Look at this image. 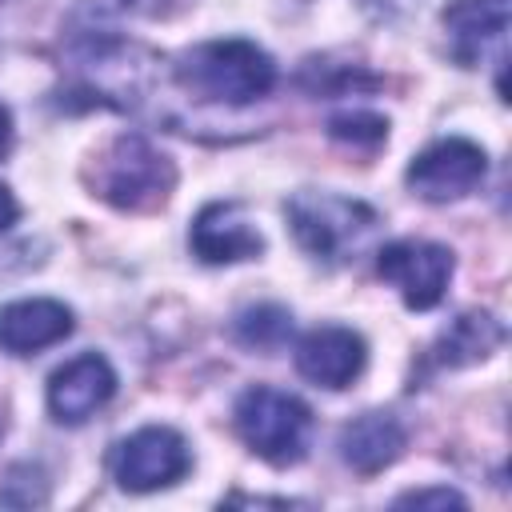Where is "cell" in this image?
<instances>
[{"mask_svg": "<svg viewBox=\"0 0 512 512\" xmlns=\"http://www.w3.org/2000/svg\"><path fill=\"white\" fill-rule=\"evenodd\" d=\"M176 84L208 104L244 108L276 88V60L252 40H204L176 56Z\"/></svg>", "mask_w": 512, "mask_h": 512, "instance_id": "obj_1", "label": "cell"}, {"mask_svg": "<svg viewBox=\"0 0 512 512\" xmlns=\"http://www.w3.org/2000/svg\"><path fill=\"white\" fill-rule=\"evenodd\" d=\"M284 212H288V228L296 244L312 260H324V264L356 260L380 224V216L364 200H348L336 192H296L284 204Z\"/></svg>", "mask_w": 512, "mask_h": 512, "instance_id": "obj_2", "label": "cell"}, {"mask_svg": "<svg viewBox=\"0 0 512 512\" xmlns=\"http://www.w3.org/2000/svg\"><path fill=\"white\" fill-rule=\"evenodd\" d=\"M88 184H92V196L108 200L112 208L144 212L168 200L176 184V168L144 136L124 132L108 148L96 152V164L88 168Z\"/></svg>", "mask_w": 512, "mask_h": 512, "instance_id": "obj_3", "label": "cell"}, {"mask_svg": "<svg viewBox=\"0 0 512 512\" xmlns=\"http://www.w3.org/2000/svg\"><path fill=\"white\" fill-rule=\"evenodd\" d=\"M236 432L240 440L268 464H296L308 452V436H312V412L300 396L268 388V384H252L240 392L236 408H232Z\"/></svg>", "mask_w": 512, "mask_h": 512, "instance_id": "obj_4", "label": "cell"}, {"mask_svg": "<svg viewBox=\"0 0 512 512\" xmlns=\"http://www.w3.org/2000/svg\"><path fill=\"white\" fill-rule=\"evenodd\" d=\"M144 60H148L144 48L112 32H80L68 44L72 84L96 104H116V108L132 104L144 88V72H148Z\"/></svg>", "mask_w": 512, "mask_h": 512, "instance_id": "obj_5", "label": "cell"}, {"mask_svg": "<svg viewBox=\"0 0 512 512\" xmlns=\"http://www.w3.org/2000/svg\"><path fill=\"white\" fill-rule=\"evenodd\" d=\"M192 468L188 440L168 424L136 428L108 452V472L124 492H156L176 484Z\"/></svg>", "mask_w": 512, "mask_h": 512, "instance_id": "obj_6", "label": "cell"}, {"mask_svg": "<svg viewBox=\"0 0 512 512\" xmlns=\"http://www.w3.org/2000/svg\"><path fill=\"white\" fill-rule=\"evenodd\" d=\"M452 252L432 240H392L376 252V272L388 280L412 312H428L444 300L452 280Z\"/></svg>", "mask_w": 512, "mask_h": 512, "instance_id": "obj_7", "label": "cell"}, {"mask_svg": "<svg viewBox=\"0 0 512 512\" xmlns=\"http://www.w3.org/2000/svg\"><path fill=\"white\" fill-rule=\"evenodd\" d=\"M484 172H488L484 148L464 136H448V140H436L424 152H416L404 180L420 200L444 204V200H460L472 188H480Z\"/></svg>", "mask_w": 512, "mask_h": 512, "instance_id": "obj_8", "label": "cell"}, {"mask_svg": "<svg viewBox=\"0 0 512 512\" xmlns=\"http://www.w3.org/2000/svg\"><path fill=\"white\" fill-rule=\"evenodd\" d=\"M188 248L204 264H236L264 252V236L236 200H212L188 228Z\"/></svg>", "mask_w": 512, "mask_h": 512, "instance_id": "obj_9", "label": "cell"}, {"mask_svg": "<svg viewBox=\"0 0 512 512\" xmlns=\"http://www.w3.org/2000/svg\"><path fill=\"white\" fill-rule=\"evenodd\" d=\"M440 20H444L448 52L456 64L476 68L488 56H496V64H504L508 0H452Z\"/></svg>", "mask_w": 512, "mask_h": 512, "instance_id": "obj_10", "label": "cell"}, {"mask_svg": "<svg viewBox=\"0 0 512 512\" xmlns=\"http://www.w3.org/2000/svg\"><path fill=\"white\" fill-rule=\"evenodd\" d=\"M368 364V344L344 324H320L296 344V372L316 388H348Z\"/></svg>", "mask_w": 512, "mask_h": 512, "instance_id": "obj_11", "label": "cell"}, {"mask_svg": "<svg viewBox=\"0 0 512 512\" xmlns=\"http://www.w3.org/2000/svg\"><path fill=\"white\" fill-rule=\"evenodd\" d=\"M116 392V372L100 352H84L52 372L48 380V412L60 424H84L96 408H104Z\"/></svg>", "mask_w": 512, "mask_h": 512, "instance_id": "obj_12", "label": "cell"}, {"mask_svg": "<svg viewBox=\"0 0 512 512\" xmlns=\"http://www.w3.org/2000/svg\"><path fill=\"white\" fill-rule=\"evenodd\" d=\"M72 332V308L60 300H12L0 304V352L8 356H32L40 348L60 344Z\"/></svg>", "mask_w": 512, "mask_h": 512, "instance_id": "obj_13", "label": "cell"}, {"mask_svg": "<svg viewBox=\"0 0 512 512\" xmlns=\"http://www.w3.org/2000/svg\"><path fill=\"white\" fill-rule=\"evenodd\" d=\"M404 440H408V432L392 412H364L352 424H344L340 460L360 476H376L404 452Z\"/></svg>", "mask_w": 512, "mask_h": 512, "instance_id": "obj_14", "label": "cell"}, {"mask_svg": "<svg viewBox=\"0 0 512 512\" xmlns=\"http://www.w3.org/2000/svg\"><path fill=\"white\" fill-rule=\"evenodd\" d=\"M504 344V324L492 312H460L440 340L432 344V364L440 368H464L476 360H488Z\"/></svg>", "mask_w": 512, "mask_h": 512, "instance_id": "obj_15", "label": "cell"}, {"mask_svg": "<svg viewBox=\"0 0 512 512\" xmlns=\"http://www.w3.org/2000/svg\"><path fill=\"white\" fill-rule=\"evenodd\" d=\"M232 332H236V340L244 348L272 352L292 336V312L280 308V304H256V308H244L232 320Z\"/></svg>", "mask_w": 512, "mask_h": 512, "instance_id": "obj_16", "label": "cell"}, {"mask_svg": "<svg viewBox=\"0 0 512 512\" xmlns=\"http://www.w3.org/2000/svg\"><path fill=\"white\" fill-rule=\"evenodd\" d=\"M328 132L336 136V140H344V144H380L384 136H388V120L384 116H376V112H364V108H356V112H336L332 120H328Z\"/></svg>", "mask_w": 512, "mask_h": 512, "instance_id": "obj_17", "label": "cell"}, {"mask_svg": "<svg viewBox=\"0 0 512 512\" xmlns=\"http://www.w3.org/2000/svg\"><path fill=\"white\" fill-rule=\"evenodd\" d=\"M396 508H464V496L452 488H416L396 496Z\"/></svg>", "mask_w": 512, "mask_h": 512, "instance_id": "obj_18", "label": "cell"}, {"mask_svg": "<svg viewBox=\"0 0 512 512\" xmlns=\"http://www.w3.org/2000/svg\"><path fill=\"white\" fill-rule=\"evenodd\" d=\"M124 12H136V16H172V12H180V8H188L192 0H116Z\"/></svg>", "mask_w": 512, "mask_h": 512, "instance_id": "obj_19", "label": "cell"}, {"mask_svg": "<svg viewBox=\"0 0 512 512\" xmlns=\"http://www.w3.org/2000/svg\"><path fill=\"white\" fill-rule=\"evenodd\" d=\"M16 216H20V204H16L12 188H8V184H0V232H8V228L16 224Z\"/></svg>", "mask_w": 512, "mask_h": 512, "instance_id": "obj_20", "label": "cell"}, {"mask_svg": "<svg viewBox=\"0 0 512 512\" xmlns=\"http://www.w3.org/2000/svg\"><path fill=\"white\" fill-rule=\"evenodd\" d=\"M12 148V112L0 104V156Z\"/></svg>", "mask_w": 512, "mask_h": 512, "instance_id": "obj_21", "label": "cell"}]
</instances>
